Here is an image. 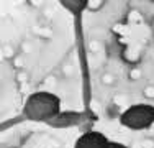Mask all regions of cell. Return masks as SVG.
<instances>
[{"label":"cell","instance_id":"obj_4","mask_svg":"<svg viewBox=\"0 0 154 148\" xmlns=\"http://www.w3.org/2000/svg\"><path fill=\"white\" fill-rule=\"evenodd\" d=\"M110 140L107 135L98 130H87L79 137L74 143V148H108Z\"/></svg>","mask_w":154,"mask_h":148},{"label":"cell","instance_id":"obj_5","mask_svg":"<svg viewBox=\"0 0 154 148\" xmlns=\"http://www.w3.org/2000/svg\"><path fill=\"white\" fill-rule=\"evenodd\" d=\"M89 0H61V5L64 8H67L74 17H80L82 12L87 8Z\"/></svg>","mask_w":154,"mask_h":148},{"label":"cell","instance_id":"obj_3","mask_svg":"<svg viewBox=\"0 0 154 148\" xmlns=\"http://www.w3.org/2000/svg\"><path fill=\"white\" fill-rule=\"evenodd\" d=\"M94 115H90V112L84 110V112H77V110H62V112L54 118L53 122H49V127L53 128H71V127H80L85 122H89V118Z\"/></svg>","mask_w":154,"mask_h":148},{"label":"cell","instance_id":"obj_2","mask_svg":"<svg viewBox=\"0 0 154 148\" xmlns=\"http://www.w3.org/2000/svg\"><path fill=\"white\" fill-rule=\"evenodd\" d=\"M120 125L128 130L143 132L154 125V105L151 104H133L120 115Z\"/></svg>","mask_w":154,"mask_h":148},{"label":"cell","instance_id":"obj_6","mask_svg":"<svg viewBox=\"0 0 154 148\" xmlns=\"http://www.w3.org/2000/svg\"><path fill=\"white\" fill-rule=\"evenodd\" d=\"M108 148H128L125 143H120V142H110V146Z\"/></svg>","mask_w":154,"mask_h":148},{"label":"cell","instance_id":"obj_1","mask_svg":"<svg viewBox=\"0 0 154 148\" xmlns=\"http://www.w3.org/2000/svg\"><path fill=\"white\" fill-rule=\"evenodd\" d=\"M61 110V99L59 95L49 91H36L28 95L25 101L21 115L17 120L36 122V124H49L56 118Z\"/></svg>","mask_w":154,"mask_h":148}]
</instances>
